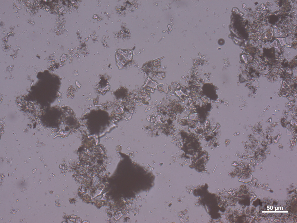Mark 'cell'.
I'll use <instances>...</instances> for the list:
<instances>
[{
    "label": "cell",
    "mask_w": 297,
    "mask_h": 223,
    "mask_svg": "<svg viewBox=\"0 0 297 223\" xmlns=\"http://www.w3.org/2000/svg\"><path fill=\"white\" fill-rule=\"evenodd\" d=\"M290 208L289 200L266 199L261 202L259 213L265 218L285 217L289 215Z\"/></svg>",
    "instance_id": "6da1fadb"
}]
</instances>
